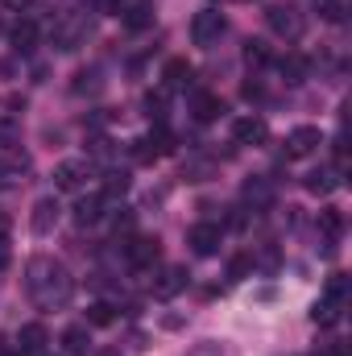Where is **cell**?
Instances as JSON below:
<instances>
[{
  "label": "cell",
  "mask_w": 352,
  "mask_h": 356,
  "mask_svg": "<svg viewBox=\"0 0 352 356\" xmlns=\"http://www.w3.org/2000/svg\"><path fill=\"white\" fill-rule=\"evenodd\" d=\"M191 112H195V120H216L224 112V99L211 91H199V95H191Z\"/></svg>",
  "instance_id": "obj_19"
},
{
  "label": "cell",
  "mask_w": 352,
  "mask_h": 356,
  "mask_svg": "<svg viewBox=\"0 0 352 356\" xmlns=\"http://www.w3.org/2000/svg\"><path fill=\"white\" fill-rule=\"evenodd\" d=\"M8 186H17V175H13V170H4V166H0V191H8Z\"/></svg>",
  "instance_id": "obj_35"
},
{
  "label": "cell",
  "mask_w": 352,
  "mask_h": 356,
  "mask_svg": "<svg viewBox=\"0 0 352 356\" xmlns=\"http://www.w3.org/2000/svg\"><path fill=\"white\" fill-rule=\"evenodd\" d=\"M158 257H162V249H158V241H150V236H137V241H129V249H125V261L133 269L158 266Z\"/></svg>",
  "instance_id": "obj_11"
},
{
  "label": "cell",
  "mask_w": 352,
  "mask_h": 356,
  "mask_svg": "<svg viewBox=\"0 0 352 356\" xmlns=\"http://www.w3.org/2000/svg\"><path fill=\"white\" fill-rule=\"evenodd\" d=\"M336 186H340V166H319V170L307 175V191L311 195H332Z\"/></svg>",
  "instance_id": "obj_16"
},
{
  "label": "cell",
  "mask_w": 352,
  "mask_h": 356,
  "mask_svg": "<svg viewBox=\"0 0 352 356\" xmlns=\"http://www.w3.org/2000/svg\"><path fill=\"white\" fill-rule=\"evenodd\" d=\"M162 79H166V91H186L191 88V79H195V71H191L186 58H170L166 71H162Z\"/></svg>",
  "instance_id": "obj_15"
},
{
  "label": "cell",
  "mask_w": 352,
  "mask_h": 356,
  "mask_svg": "<svg viewBox=\"0 0 352 356\" xmlns=\"http://www.w3.org/2000/svg\"><path fill=\"white\" fill-rule=\"evenodd\" d=\"M220 241H224V232H220V224H211V220H199V224H191V232H186V245H191L199 257H211V253L220 249Z\"/></svg>",
  "instance_id": "obj_8"
},
{
  "label": "cell",
  "mask_w": 352,
  "mask_h": 356,
  "mask_svg": "<svg viewBox=\"0 0 352 356\" xmlns=\"http://www.w3.org/2000/svg\"><path fill=\"white\" fill-rule=\"evenodd\" d=\"M63 348H67V356H88V348H91L88 327H83V323L67 327V332H63Z\"/></svg>",
  "instance_id": "obj_20"
},
{
  "label": "cell",
  "mask_w": 352,
  "mask_h": 356,
  "mask_svg": "<svg viewBox=\"0 0 352 356\" xmlns=\"http://www.w3.org/2000/svg\"><path fill=\"white\" fill-rule=\"evenodd\" d=\"M186 356H224V348H220V344H211V340H203V344H195Z\"/></svg>",
  "instance_id": "obj_32"
},
{
  "label": "cell",
  "mask_w": 352,
  "mask_h": 356,
  "mask_svg": "<svg viewBox=\"0 0 352 356\" xmlns=\"http://www.w3.org/2000/svg\"><path fill=\"white\" fill-rule=\"evenodd\" d=\"M245 58H249V63H257V67H262V63H269L265 42H249V46H245Z\"/></svg>",
  "instance_id": "obj_31"
},
{
  "label": "cell",
  "mask_w": 352,
  "mask_h": 356,
  "mask_svg": "<svg viewBox=\"0 0 352 356\" xmlns=\"http://www.w3.org/2000/svg\"><path fill=\"white\" fill-rule=\"evenodd\" d=\"M220 33H224V13L220 8H203V13L191 17V42L195 46H216Z\"/></svg>",
  "instance_id": "obj_5"
},
{
  "label": "cell",
  "mask_w": 352,
  "mask_h": 356,
  "mask_svg": "<svg viewBox=\"0 0 352 356\" xmlns=\"http://www.w3.org/2000/svg\"><path fill=\"white\" fill-rule=\"evenodd\" d=\"M0 4H4V8H8V13H25V8H29V4H33V0H0Z\"/></svg>",
  "instance_id": "obj_34"
},
{
  "label": "cell",
  "mask_w": 352,
  "mask_h": 356,
  "mask_svg": "<svg viewBox=\"0 0 352 356\" xmlns=\"http://www.w3.org/2000/svg\"><path fill=\"white\" fill-rule=\"evenodd\" d=\"M319 17L323 21H340L344 17V4L340 0H319Z\"/></svg>",
  "instance_id": "obj_29"
},
{
  "label": "cell",
  "mask_w": 352,
  "mask_h": 356,
  "mask_svg": "<svg viewBox=\"0 0 352 356\" xmlns=\"http://www.w3.org/2000/svg\"><path fill=\"white\" fill-rule=\"evenodd\" d=\"M232 141L237 145H265L269 141V124H265L262 116H241L232 124Z\"/></svg>",
  "instance_id": "obj_10"
},
{
  "label": "cell",
  "mask_w": 352,
  "mask_h": 356,
  "mask_svg": "<svg viewBox=\"0 0 352 356\" xmlns=\"http://www.w3.org/2000/svg\"><path fill=\"white\" fill-rule=\"evenodd\" d=\"M125 0H95V13H120Z\"/></svg>",
  "instance_id": "obj_33"
},
{
  "label": "cell",
  "mask_w": 352,
  "mask_h": 356,
  "mask_svg": "<svg viewBox=\"0 0 352 356\" xmlns=\"http://www.w3.org/2000/svg\"><path fill=\"white\" fill-rule=\"evenodd\" d=\"M319 145H323V133L315 124H298L286 133V158H311Z\"/></svg>",
  "instance_id": "obj_6"
},
{
  "label": "cell",
  "mask_w": 352,
  "mask_h": 356,
  "mask_svg": "<svg viewBox=\"0 0 352 356\" xmlns=\"http://www.w3.org/2000/svg\"><path fill=\"white\" fill-rule=\"evenodd\" d=\"M88 319L95 323V327H108V323H112L116 315H112V307H108V302H95V307H91V315H88Z\"/></svg>",
  "instance_id": "obj_27"
},
{
  "label": "cell",
  "mask_w": 352,
  "mask_h": 356,
  "mask_svg": "<svg viewBox=\"0 0 352 356\" xmlns=\"http://www.w3.org/2000/svg\"><path fill=\"white\" fill-rule=\"evenodd\" d=\"M319 232H323V236H328V241L336 245V241L344 236V216H340L336 207H328V211H319Z\"/></svg>",
  "instance_id": "obj_21"
},
{
  "label": "cell",
  "mask_w": 352,
  "mask_h": 356,
  "mask_svg": "<svg viewBox=\"0 0 352 356\" xmlns=\"http://www.w3.org/2000/svg\"><path fill=\"white\" fill-rule=\"evenodd\" d=\"M99 356H120V353H99Z\"/></svg>",
  "instance_id": "obj_36"
},
{
  "label": "cell",
  "mask_w": 352,
  "mask_h": 356,
  "mask_svg": "<svg viewBox=\"0 0 352 356\" xmlns=\"http://www.w3.org/2000/svg\"><path fill=\"white\" fill-rule=\"evenodd\" d=\"M13 46H17L21 54H29V50L38 46V25H33V21H21V25H13Z\"/></svg>",
  "instance_id": "obj_22"
},
{
  "label": "cell",
  "mask_w": 352,
  "mask_h": 356,
  "mask_svg": "<svg viewBox=\"0 0 352 356\" xmlns=\"http://www.w3.org/2000/svg\"><path fill=\"white\" fill-rule=\"evenodd\" d=\"M99 216H104V199H99V195H88V199L75 203V220H79V224H95Z\"/></svg>",
  "instance_id": "obj_23"
},
{
  "label": "cell",
  "mask_w": 352,
  "mask_h": 356,
  "mask_svg": "<svg viewBox=\"0 0 352 356\" xmlns=\"http://www.w3.org/2000/svg\"><path fill=\"white\" fill-rule=\"evenodd\" d=\"M265 21H269V29H273L282 42H294V38H303V29H307V17H303V8H294V4H269V8H265Z\"/></svg>",
  "instance_id": "obj_4"
},
{
  "label": "cell",
  "mask_w": 352,
  "mask_h": 356,
  "mask_svg": "<svg viewBox=\"0 0 352 356\" xmlns=\"http://www.w3.org/2000/svg\"><path fill=\"white\" fill-rule=\"evenodd\" d=\"M88 178H91L88 158H71V162H58V166H54V186H58V191H83Z\"/></svg>",
  "instance_id": "obj_7"
},
{
  "label": "cell",
  "mask_w": 352,
  "mask_h": 356,
  "mask_svg": "<svg viewBox=\"0 0 352 356\" xmlns=\"http://www.w3.org/2000/svg\"><path fill=\"white\" fill-rule=\"evenodd\" d=\"M282 75H286V83H303L307 79V63L298 54H286L282 58Z\"/></svg>",
  "instance_id": "obj_25"
},
{
  "label": "cell",
  "mask_w": 352,
  "mask_h": 356,
  "mask_svg": "<svg viewBox=\"0 0 352 356\" xmlns=\"http://www.w3.org/2000/svg\"><path fill=\"white\" fill-rule=\"evenodd\" d=\"M182 286H186V269L182 266H166L162 269V277L154 282V294H158V298H170V294H178Z\"/></svg>",
  "instance_id": "obj_17"
},
{
  "label": "cell",
  "mask_w": 352,
  "mask_h": 356,
  "mask_svg": "<svg viewBox=\"0 0 352 356\" xmlns=\"http://www.w3.org/2000/svg\"><path fill=\"white\" fill-rule=\"evenodd\" d=\"M344 302H349V277L344 273H332L328 286H323V294H319V302H315V311H311V319L319 327H332L344 315Z\"/></svg>",
  "instance_id": "obj_2"
},
{
  "label": "cell",
  "mask_w": 352,
  "mask_h": 356,
  "mask_svg": "<svg viewBox=\"0 0 352 356\" xmlns=\"http://www.w3.org/2000/svg\"><path fill=\"white\" fill-rule=\"evenodd\" d=\"M8 257H13V253H8V220L0 216V273L8 269Z\"/></svg>",
  "instance_id": "obj_30"
},
{
  "label": "cell",
  "mask_w": 352,
  "mask_h": 356,
  "mask_svg": "<svg viewBox=\"0 0 352 356\" xmlns=\"http://www.w3.org/2000/svg\"><path fill=\"white\" fill-rule=\"evenodd\" d=\"M150 25H154V4H150V0H137V4L125 8V29L141 33V29H150Z\"/></svg>",
  "instance_id": "obj_18"
},
{
  "label": "cell",
  "mask_w": 352,
  "mask_h": 356,
  "mask_svg": "<svg viewBox=\"0 0 352 356\" xmlns=\"http://www.w3.org/2000/svg\"><path fill=\"white\" fill-rule=\"evenodd\" d=\"M0 166H4V170H13V175L21 178V175H25V170H29V154H25V149H8Z\"/></svg>",
  "instance_id": "obj_26"
},
{
  "label": "cell",
  "mask_w": 352,
  "mask_h": 356,
  "mask_svg": "<svg viewBox=\"0 0 352 356\" xmlns=\"http://www.w3.org/2000/svg\"><path fill=\"white\" fill-rule=\"evenodd\" d=\"M25 294H29V302L38 311H63L71 302V294H75V277L58 257L38 253L25 266Z\"/></svg>",
  "instance_id": "obj_1"
},
{
  "label": "cell",
  "mask_w": 352,
  "mask_h": 356,
  "mask_svg": "<svg viewBox=\"0 0 352 356\" xmlns=\"http://www.w3.org/2000/svg\"><path fill=\"white\" fill-rule=\"evenodd\" d=\"M249 269H253V257H232V261H228V277H232V282H241Z\"/></svg>",
  "instance_id": "obj_28"
},
{
  "label": "cell",
  "mask_w": 352,
  "mask_h": 356,
  "mask_svg": "<svg viewBox=\"0 0 352 356\" xmlns=\"http://www.w3.org/2000/svg\"><path fill=\"white\" fill-rule=\"evenodd\" d=\"M88 33H91V17L88 13H63L58 21H54V46L58 50H79L83 42H88Z\"/></svg>",
  "instance_id": "obj_3"
},
{
  "label": "cell",
  "mask_w": 352,
  "mask_h": 356,
  "mask_svg": "<svg viewBox=\"0 0 352 356\" xmlns=\"http://www.w3.org/2000/svg\"><path fill=\"white\" fill-rule=\"evenodd\" d=\"M162 154H170V137L166 133H150V137H137L133 141V158L137 162H154Z\"/></svg>",
  "instance_id": "obj_14"
},
{
  "label": "cell",
  "mask_w": 352,
  "mask_h": 356,
  "mask_svg": "<svg viewBox=\"0 0 352 356\" xmlns=\"http://www.w3.org/2000/svg\"><path fill=\"white\" fill-rule=\"evenodd\" d=\"M46 344H50V336H46L42 323H25V327L17 332V353L21 356H42L46 353Z\"/></svg>",
  "instance_id": "obj_13"
},
{
  "label": "cell",
  "mask_w": 352,
  "mask_h": 356,
  "mask_svg": "<svg viewBox=\"0 0 352 356\" xmlns=\"http://www.w3.org/2000/svg\"><path fill=\"white\" fill-rule=\"evenodd\" d=\"M241 199H245L253 211L273 207V182H269V178H245V186H241Z\"/></svg>",
  "instance_id": "obj_12"
},
{
  "label": "cell",
  "mask_w": 352,
  "mask_h": 356,
  "mask_svg": "<svg viewBox=\"0 0 352 356\" xmlns=\"http://www.w3.org/2000/svg\"><path fill=\"white\" fill-rule=\"evenodd\" d=\"M58 211H63V207H58V199H54V195L38 199V203H33V216H29V228H33L38 236H50V232L58 228Z\"/></svg>",
  "instance_id": "obj_9"
},
{
  "label": "cell",
  "mask_w": 352,
  "mask_h": 356,
  "mask_svg": "<svg viewBox=\"0 0 352 356\" xmlns=\"http://www.w3.org/2000/svg\"><path fill=\"white\" fill-rule=\"evenodd\" d=\"M125 191H129V175H125V170H112V175L104 178V191H99V199H104V203H112V199H120Z\"/></svg>",
  "instance_id": "obj_24"
}]
</instances>
